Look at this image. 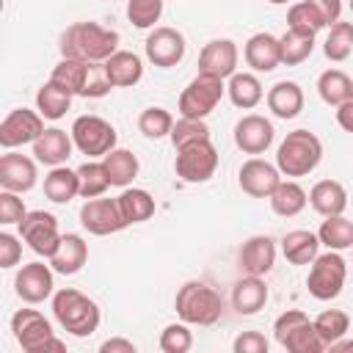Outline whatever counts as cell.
Segmentation results:
<instances>
[{"label":"cell","instance_id":"1","mask_svg":"<svg viewBox=\"0 0 353 353\" xmlns=\"http://www.w3.org/2000/svg\"><path fill=\"white\" fill-rule=\"evenodd\" d=\"M61 55L77 61H108L119 50V33L97 22H74L61 33Z\"/></svg>","mask_w":353,"mask_h":353},{"label":"cell","instance_id":"2","mask_svg":"<svg viewBox=\"0 0 353 353\" xmlns=\"http://www.w3.org/2000/svg\"><path fill=\"white\" fill-rule=\"evenodd\" d=\"M52 314L58 325L72 336H91L99 328V306L74 287H63L52 295Z\"/></svg>","mask_w":353,"mask_h":353},{"label":"cell","instance_id":"3","mask_svg":"<svg viewBox=\"0 0 353 353\" xmlns=\"http://www.w3.org/2000/svg\"><path fill=\"white\" fill-rule=\"evenodd\" d=\"M174 309L179 320H185L188 325H212L223 314V301L218 290L210 287L207 281H185L176 290Z\"/></svg>","mask_w":353,"mask_h":353},{"label":"cell","instance_id":"4","mask_svg":"<svg viewBox=\"0 0 353 353\" xmlns=\"http://www.w3.org/2000/svg\"><path fill=\"white\" fill-rule=\"evenodd\" d=\"M323 160V143L309 130H292L279 143L276 165L284 176H306L312 174Z\"/></svg>","mask_w":353,"mask_h":353},{"label":"cell","instance_id":"5","mask_svg":"<svg viewBox=\"0 0 353 353\" xmlns=\"http://www.w3.org/2000/svg\"><path fill=\"white\" fill-rule=\"evenodd\" d=\"M11 331H14V339L19 342V347L25 353H47V350L63 353L66 350V345L61 339H55L50 320L41 312H36V309H19V312H14Z\"/></svg>","mask_w":353,"mask_h":353},{"label":"cell","instance_id":"6","mask_svg":"<svg viewBox=\"0 0 353 353\" xmlns=\"http://www.w3.org/2000/svg\"><path fill=\"white\" fill-rule=\"evenodd\" d=\"M345 279H347V262L342 259L339 251L328 248L325 254L314 256V262L309 268V276H306V290L317 301H334L342 292Z\"/></svg>","mask_w":353,"mask_h":353},{"label":"cell","instance_id":"7","mask_svg":"<svg viewBox=\"0 0 353 353\" xmlns=\"http://www.w3.org/2000/svg\"><path fill=\"white\" fill-rule=\"evenodd\" d=\"M223 91H226V85H223L221 77L199 72L179 94V116H185V119H207L218 108Z\"/></svg>","mask_w":353,"mask_h":353},{"label":"cell","instance_id":"8","mask_svg":"<svg viewBox=\"0 0 353 353\" xmlns=\"http://www.w3.org/2000/svg\"><path fill=\"white\" fill-rule=\"evenodd\" d=\"M72 141L74 146L91 160V157H105L110 149H116V130L110 121H105L102 116L85 113L77 116L72 121Z\"/></svg>","mask_w":353,"mask_h":353},{"label":"cell","instance_id":"9","mask_svg":"<svg viewBox=\"0 0 353 353\" xmlns=\"http://www.w3.org/2000/svg\"><path fill=\"white\" fill-rule=\"evenodd\" d=\"M218 168V149L212 146V141H196L188 143L182 149H176V160H174V171L182 182L199 185L207 182Z\"/></svg>","mask_w":353,"mask_h":353},{"label":"cell","instance_id":"10","mask_svg":"<svg viewBox=\"0 0 353 353\" xmlns=\"http://www.w3.org/2000/svg\"><path fill=\"white\" fill-rule=\"evenodd\" d=\"M19 234H22V240L28 243V248L30 251H36V254H41V256H52V251L58 248V243H61V232H58V221H55V215L52 212H44V210H33V212H28L19 223Z\"/></svg>","mask_w":353,"mask_h":353},{"label":"cell","instance_id":"11","mask_svg":"<svg viewBox=\"0 0 353 353\" xmlns=\"http://www.w3.org/2000/svg\"><path fill=\"white\" fill-rule=\"evenodd\" d=\"M44 132V116L39 110L17 108L0 121V146L3 149H17L25 143H33Z\"/></svg>","mask_w":353,"mask_h":353},{"label":"cell","instance_id":"12","mask_svg":"<svg viewBox=\"0 0 353 353\" xmlns=\"http://www.w3.org/2000/svg\"><path fill=\"white\" fill-rule=\"evenodd\" d=\"M80 223H83V229H88L97 237L116 234L127 226V221L119 210V201L116 199H102V196L85 199V204L80 207Z\"/></svg>","mask_w":353,"mask_h":353},{"label":"cell","instance_id":"13","mask_svg":"<svg viewBox=\"0 0 353 353\" xmlns=\"http://www.w3.org/2000/svg\"><path fill=\"white\" fill-rule=\"evenodd\" d=\"M143 50H146L149 63H154L160 69H171L185 58V36L176 28L160 25L146 36Z\"/></svg>","mask_w":353,"mask_h":353},{"label":"cell","instance_id":"14","mask_svg":"<svg viewBox=\"0 0 353 353\" xmlns=\"http://www.w3.org/2000/svg\"><path fill=\"white\" fill-rule=\"evenodd\" d=\"M237 182H240V190L248 193L251 199H270V193L281 182V171H279V165H273L262 157H251L240 165Z\"/></svg>","mask_w":353,"mask_h":353},{"label":"cell","instance_id":"15","mask_svg":"<svg viewBox=\"0 0 353 353\" xmlns=\"http://www.w3.org/2000/svg\"><path fill=\"white\" fill-rule=\"evenodd\" d=\"M52 265H44V262H28L17 270L14 276V290L17 295L25 301V303H41L52 295Z\"/></svg>","mask_w":353,"mask_h":353},{"label":"cell","instance_id":"16","mask_svg":"<svg viewBox=\"0 0 353 353\" xmlns=\"http://www.w3.org/2000/svg\"><path fill=\"white\" fill-rule=\"evenodd\" d=\"M276 138V130L270 124V119L259 116V113H248L234 124V146L245 154H262L270 149Z\"/></svg>","mask_w":353,"mask_h":353},{"label":"cell","instance_id":"17","mask_svg":"<svg viewBox=\"0 0 353 353\" xmlns=\"http://www.w3.org/2000/svg\"><path fill=\"white\" fill-rule=\"evenodd\" d=\"M237 58H240V52L232 39H212L199 52V72L226 80L237 72Z\"/></svg>","mask_w":353,"mask_h":353},{"label":"cell","instance_id":"18","mask_svg":"<svg viewBox=\"0 0 353 353\" xmlns=\"http://www.w3.org/2000/svg\"><path fill=\"white\" fill-rule=\"evenodd\" d=\"M39 160H30L25 154L17 152H6L0 157V188L3 190H14V193H28L36 188L39 171H36Z\"/></svg>","mask_w":353,"mask_h":353},{"label":"cell","instance_id":"19","mask_svg":"<svg viewBox=\"0 0 353 353\" xmlns=\"http://www.w3.org/2000/svg\"><path fill=\"white\" fill-rule=\"evenodd\" d=\"M237 262L248 276H268L276 265V243L268 234H254L240 245Z\"/></svg>","mask_w":353,"mask_h":353},{"label":"cell","instance_id":"20","mask_svg":"<svg viewBox=\"0 0 353 353\" xmlns=\"http://www.w3.org/2000/svg\"><path fill=\"white\" fill-rule=\"evenodd\" d=\"M243 55L254 72H273L281 66V41L273 33H254L243 47Z\"/></svg>","mask_w":353,"mask_h":353},{"label":"cell","instance_id":"21","mask_svg":"<svg viewBox=\"0 0 353 353\" xmlns=\"http://www.w3.org/2000/svg\"><path fill=\"white\" fill-rule=\"evenodd\" d=\"M72 146H74L72 132L58 130V127H50V130H44V132L33 141V157H36L39 163L55 168V165H63V163L69 160Z\"/></svg>","mask_w":353,"mask_h":353},{"label":"cell","instance_id":"22","mask_svg":"<svg viewBox=\"0 0 353 353\" xmlns=\"http://www.w3.org/2000/svg\"><path fill=\"white\" fill-rule=\"evenodd\" d=\"M85 262H88V243L74 232L61 234V243L50 256L52 270L61 273V276H74V273L83 270Z\"/></svg>","mask_w":353,"mask_h":353},{"label":"cell","instance_id":"23","mask_svg":"<svg viewBox=\"0 0 353 353\" xmlns=\"http://www.w3.org/2000/svg\"><path fill=\"white\" fill-rule=\"evenodd\" d=\"M309 204L314 212H320L323 218L328 215H342L347 210V190L342 182L336 179H320L312 185L309 190Z\"/></svg>","mask_w":353,"mask_h":353},{"label":"cell","instance_id":"24","mask_svg":"<svg viewBox=\"0 0 353 353\" xmlns=\"http://www.w3.org/2000/svg\"><path fill=\"white\" fill-rule=\"evenodd\" d=\"M105 72L113 83V88H130L138 85L143 77V61L141 55L130 52V50H116L108 61H105Z\"/></svg>","mask_w":353,"mask_h":353},{"label":"cell","instance_id":"25","mask_svg":"<svg viewBox=\"0 0 353 353\" xmlns=\"http://www.w3.org/2000/svg\"><path fill=\"white\" fill-rule=\"evenodd\" d=\"M268 108L276 119H295L303 110V88L295 80H279L268 91Z\"/></svg>","mask_w":353,"mask_h":353},{"label":"cell","instance_id":"26","mask_svg":"<svg viewBox=\"0 0 353 353\" xmlns=\"http://www.w3.org/2000/svg\"><path fill=\"white\" fill-rule=\"evenodd\" d=\"M320 237L309 229H292L281 237V254L290 265H312L320 254Z\"/></svg>","mask_w":353,"mask_h":353},{"label":"cell","instance_id":"27","mask_svg":"<svg viewBox=\"0 0 353 353\" xmlns=\"http://www.w3.org/2000/svg\"><path fill=\"white\" fill-rule=\"evenodd\" d=\"M268 303V284L262 276H243L232 290V306L237 314H256Z\"/></svg>","mask_w":353,"mask_h":353},{"label":"cell","instance_id":"28","mask_svg":"<svg viewBox=\"0 0 353 353\" xmlns=\"http://www.w3.org/2000/svg\"><path fill=\"white\" fill-rule=\"evenodd\" d=\"M226 94L232 99L234 108H243V110H251L262 102L265 97V88L259 83V77L254 72H234L229 77V85H226Z\"/></svg>","mask_w":353,"mask_h":353},{"label":"cell","instance_id":"29","mask_svg":"<svg viewBox=\"0 0 353 353\" xmlns=\"http://www.w3.org/2000/svg\"><path fill=\"white\" fill-rule=\"evenodd\" d=\"M44 196L55 204H69L74 196H80V176L77 171L66 168V165H55L50 168V174L44 176Z\"/></svg>","mask_w":353,"mask_h":353},{"label":"cell","instance_id":"30","mask_svg":"<svg viewBox=\"0 0 353 353\" xmlns=\"http://www.w3.org/2000/svg\"><path fill=\"white\" fill-rule=\"evenodd\" d=\"M116 201H119V210H121L127 226H130V223H143V221H149V218L154 215V210H157L154 196H152L149 190H143V188H124Z\"/></svg>","mask_w":353,"mask_h":353},{"label":"cell","instance_id":"31","mask_svg":"<svg viewBox=\"0 0 353 353\" xmlns=\"http://www.w3.org/2000/svg\"><path fill=\"white\" fill-rule=\"evenodd\" d=\"M306 204H309V193L292 179H281L279 188L270 193V207L281 218H295L298 212H303Z\"/></svg>","mask_w":353,"mask_h":353},{"label":"cell","instance_id":"32","mask_svg":"<svg viewBox=\"0 0 353 353\" xmlns=\"http://www.w3.org/2000/svg\"><path fill=\"white\" fill-rule=\"evenodd\" d=\"M102 165L108 171L110 188H130V182L138 176V157L130 149H110L102 157Z\"/></svg>","mask_w":353,"mask_h":353},{"label":"cell","instance_id":"33","mask_svg":"<svg viewBox=\"0 0 353 353\" xmlns=\"http://www.w3.org/2000/svg\"><path fill=\"white\" fill-rule=\"evenodd\" d=\"M317 94L325 105L339 108L342 102L353 99V80L342 72V69H325L317 77Z\"/></svg>","mask_w":353,"mask_h":353},{"label":"cell","instance_id":"34","mask_svg":"<svg viewBox=\"0 0 353 353\" xmlns=\"http://www.w3.org/2000/svg\"><path fill=\"white\" fill-rule=\"evenodd\" d=\"M287 28L295 30V33H303V36H317L325 28V19H323L320 8L314 6V0H301V3H292L290 6V11H287Z\"/></svg>","mask_w":353,"mask_h":353},{"label":"cell","instance_id":"35","mask_svg":"<svg viewBox=\"0 0 353 353\" xmlns=\"http://www.w3.org/2000/svg\"><path fill=\"white\" fill-rule=\"evenodd\" d=\"M317 237L331 251H347L353 248V221H347L345 215H328L320 223Z\"/></svg>","mask_w":353,"mask_h":353},{"label":"cell","instance_id":"36","mask_svg":"<svg viewBox=\"0 0 353 353\" xmlns=\"http://www.w3.org/2000/svg\"><path fill=\"white\" fill-rule=\"evenodd\" d=\"M85 72H88V61L61 58L58 66L50 74V83H55L58 88L69 91L72 97H80L83 94V83H85Z\"/></svg>","mask_w":353,"mask_h":353},{"label":"cell","instance_id":"37","mask_svg":"<svg viewBox=\"0 0 353 353\" xmlns=\"http://www.w3.org/2000/svg\"><path fill=\"white\" fill-rule=\"evenodd\" d=\"M72 108V94L58 88L55 83H44L39 91H36V110L50 119V121H58L61 116H66V110Z\"/></svg>","mask_w":353,"mask_h":353},{"label":"cell","instance_id":"38","mask_svg":"<svg viewBox=\"0 0 353 353\" xmlns=\"http://www.w3.org/2000/svg\"><path fill=\"white\" fill-rule=\"evenodd\" d=\"M314 328H317L323 345L331 347L334 342H339L350 331V314L342 312V309H325L314 317Z\"/></svg>","mask_w":353,"mask_h":353},{"label":"cell","instance_id":"39","mask_svg":"<svg viewBox=\"0 0 353 353\" xmlns=\"http://www.w3.org/2000/svg\"><path fill=\"white\" fill-rule=\"evenodd\" d=\"M323 52L334 63L347 61L353 52V22H334L323 41Z\"/></svg>","mask_w":353,"mask_h":353},{"label":"cell","instance_id":"40","mask_svg":"<svg viewBox=\"0 0 353 353\" xmlns=\"http://www.w3.org/2000/svg\"><path fill=\"white\" fill-rule=\"evenodd\" d=\"M279 345L290 353H320V350H325V345H323V339L314 328V320H306L298 328H292Z\"/></svg>","mask_w":353,"mask_h":353},{"label":"cell","instance_id":"41","mask_svg":"<svg viewBox=\"0 0 353 353\" xmlns=\"http://www.w3.org/2000/svg\"><path fill=\"white\" fill-rule=\"evenodd\" d=\"M77 176H80V196L83 199H97L110 188V179H108V171H105L102 160L99 163L97 160H85L77 168Z\"/></svg>","mask_w":353,"mask_h":353},{"label":"cell","instance_id":"42","mask_svg":"<svg viewBox=\"0 0 353 353\" xmlns=\"http://www.w3.org/2000/svg\"><path fill=\"white\" fill-rule=\"evenodd\" d=\"M279 41H281V63L284 66L303 63L314 50V36H303V33H295L290 28L284 36H279Z\"/></svg>","mask_w":353,"mask_h":353},{"label":"cell","instance_id":"43","mask_svg":"<svg viewBox=\"0 0 353 353\" xmlns=\"http://www.w3.org/2000/svg\"><path fill=\"white\" fill-rule=\"evenodd\" d=\"M138 130H141L146 138H152V141L165 138V135H171V130H174V116H171L165 108H146V110H141V116H138Z\"/></svg>","mask_w":353,"mask_h":353},{"label":"cell","instance_id":"44","mask_svg":"<svg viewBox=\"0 0 353 353\" xmlns=\"http://www.w3.org/2000/svg\"><path fill=\"white\" fill-rule=\"evenodd\" d=\"M171 143H174V149H182V146H188V143H196V141H207L210 138V127H207V121L204 119H179V121H174V130H171Z\"/></svg>","mask_w":353,"mask_h":353},{"label":"cell","instance_id":"45","mask_svg":"<svg viewBox=\"0 0 353 353\" xmlns=\"http://www.w3.org/2000/svg\"><path fill=\"white\" fill-rule=\"evenodd\" d=\"M160 17H163V0H127V19L141 30L154 28Z\"/></svg>","mask_w":353,"mask_h":353},{"label":"cell","instance_id":"46","mask_svg":"<svg viewBox=\"0 0 353 353\" xmlns=\"http://www.w3.org/2000/svg\"><path fill=\"white\" fill-rule=\"evenodd\" d=\"M193 347V334L188 323H171L160 331V350L163 353H188Z\"/></svg>","mask_w":353,"mask_h":353},{"label":"cell","instance_id":"47","mask_svg":"<svg viewBox=\"0 0 353 353\" xmlns=\"http://www.w3.org/2000/svg\"><path fill=\"white\" fill-rule=\"evenodd\" d=\"M22 193H14V190H3L0 193V223H19L25 215H28V210H25V204H22V199H19Z\"/></svg>","mask_w":353,"mask_h":353},{"label":"cell","instance_id":"48","mask_svg":"<svg viewBox=\"0 0 353 353\" xmlns=\"http://www.w3.org/2000/svg\"><path fill=\"white\" fill-rule=\"evenodd\" d=\"M22 259V243L11 232H0V268H14Z\"/></svg>","mask_w":353,"mask_h":353},{"label":"cell","instance_id":"49","mask_svg":"<svg viewBox=\"0 0 353 353\" xmlns=\"http://www.w3.org/2000/svg\"><path fill=\"white\" fill-rule=\"evenodd\" d=\"M309 317H306V312H301V309H287L284 314H279L276 317V323H273V336H276V342H281L292 328H298L301 323H306Z\"/></svg>","mask_w":353,"mask_h":353},{"label":"cell","instance_id":"50","mask_svg":"<svg viewBox=\"0 0 353 353\" xmlns=\"http://www.w3.org/2000/svg\"><path fill=\"white\" fill-rule=\"evenodd\" d=\"M234 353H268V339H265V334H259V331H243L237 339H234Z\"/></svg>","mask_w":353,"mask_h":353},{"label":"cell","instance_id":"51","mask_svg":"<svg viewBox=\"0 0 353 353\" xmlns=\"http://www.w3.org/2000/svg\"><path fill=\"white\" fill-rule=\"evenodd\" d=\"M314 6L320 8V14L325 19V28H331L334 22H339V17H342V0H314Z\"/></svg>","mask_w":353,"mask_h":353},{"label":"cell","instance_id":"52","mask_svg":"<svg viewBox=\"0 0 353 353\" xmlns=\"http://www.w3.org/2000/svg\"><path fill=\"white\" fill-rule=\"evenodd\" d=\"M99 350L102 353H135L138 347L130 342V339H121V336H113V339H105L102 345H99Z\"/></svg>","mask_w":353,"mask_h":353},{"label":"cell","instance_id":"53","mask_svg":"<svg viewBox=\"0 0 353 353\" xmlns=\"http://www.w3.org/2000/svg\"><path fill=\"white\" fill-rule=\"evenodd\" d=\"M336 124L345 130V132H353V99L342 102L336 108Z\"/></svg>","mask_w":353,"mask_h":353},{"label":"cell","instance_id":"54","mask_svg":"<svg viewBox=\"0 0 353 353\" xmlns=\"http://www.w3.org/2000/svg\"><path fill=\"white\" fill-rule=\"evenodd\" d=\"M331 350H353V339H350V342H342V339H339V342L331 345Z\"/></svg>","mask_w":353,"mask_h":353},{"label":"cell","instance_id":"55","mask_svg":"<svg viewBox=\"0 0 353 353\" xmlns=\"http://www.w3.org/2000/svg\"><path fill=\"white\" fill-rule=\"evenodd\" d=\"M268 3H273V6H284V3H290V0H268Z\"/></svg>","mask_w":353,"mask_h":353},{"label":"cell","instance_id":"56","mask_svg":"<svg viewBox=\"0 0 353 353\" xmlns=\"http://www.w3.org/2000/svg\"><path fill=\"white\" fill-rule=\"evenodd\" d=\"M350 11H353V0H350Z\"/></svg>","mask_w":353,"mask_h":353}]
</instances>
